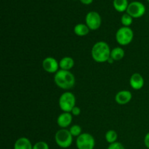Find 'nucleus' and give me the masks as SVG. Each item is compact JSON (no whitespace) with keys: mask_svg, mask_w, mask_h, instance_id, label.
Instances as JSON below:
<instances>
[{"mask_svg":"<svg viewBox=\"0 0 149 149\" xmlns=\"http://www.w3.org/2000/svg\"><path fill=\"white\" fill-rule=\"evenodd\" d=\"M90 29L85 23H78L74 28V32L78 36H85L90 33Z\"/></svg>","mask_w":149,"mask_h":149,"instance_id":"obj_15","label":"nucleus"},{"mask_svg":"<svg viewBox=\"0 0 149 149\" xmlns=\"http://www.w3.org/2000/svg\"><path fill=\"white\" fill-rule=\"evenodd\" d=\"M134 38V32L130 27L119 28L116 33V40L121 46H126L132 42Z\"/></svg>","mask_w":149,"mask_h":149,"instance_id":"obj_4","label":"nucleus"},{"mask_svg":"<svg viewBox=\"0 0 149 149\" xmlns=\"http://www.w3.org/2000/svg\"><path fill=\"white\" fill-rule=\"evenodd\" d=\"M105 138L109 144L113 143L115 142H117L116 141H117L118 138V134L113 130H110L106 132V135H105Z\"/></svg>","mask_w":149,"mask_h":149,"instance_id":"obj_18","label":"nucleus"},{"mask_svg":"<svg viewBox=\"0 0 149 149\" xmlns=\"http://www.w3.org/2000/svg\"><path fill=\"white\" fill-rule=\"evenodd\" d=\"M76 145L78 149H94L95 141L91 134L84 132L77 138Z\"/></svg>","mask_w":149,"mask_h":149,"instance_id":"obj_6","label":"nucleus"},{"mask_svg":"<svg viewBox=\"0 0 149 149\" xmlns=\"http://www.w3.org/2000/svg\"><path fill=\"white\" fill-rule=\"evenodd\" d=\"M73 120V115L70 112H63L57 119V124L61 129H65L70 126Z\"/></svg>","mask_w":149,"mask_h":149,"instance_id":"obj_10","label":"nucleus"},{"mask_svg":"<svg viewBox=\"0 0 149 149\" xmlns=\"http://www.w3.org/2000/svg\"><path fill=\"white\" fill-rule=\"evenodd\" d=\"M144 84H145V81H144L143 77L139 73L133 74L130 79V87L135 90H139L142 89L143 87Z\"/></svg>","mask_w":149,"mask_h":149,"instance_id":"obj_11","label":"nucleus"},{"mask_svg":"<svg viewBox=\"0 0 149 149\" xmlns=\"http://www.w3.org/2000/svg\"><path fill=\"white\" fill-rule=\"evenodd\" d=\"M144 144H145L146 147L149 149V132L146 135L145 138H144Z\"/></svg>","mask_w":149,"mask_h":149,"instance_id":"obj_24","label":"nucleus"},{"mask_svg":"<svg viewBox=\"0 0 149 149\" xmlns=\"http://www.w3.org/2000/svg\"><path fill=\"white\" fill-rule=\"evenodd\" d=\"M59 107L63 112H70L76 106V97L72 93L65 92L61 95L58 101Z\"/></svg>","mask_w":149,"mask_h":149,"instance_id":"obj_5","label":"nucleus"},{"mask_svg":"<svg viewBox=\"0 0 149 149\" xmlns=\"http://www.w3.org/2000/svg\"><path fill=\"white\" fill-rule=\"evenodd\" d=\"M126 12L133 18H139L146 13V7L141 1H134L130 3Z\"/></svg>","mask_w":149,"mask_h":149,"instance_id":"obj_8","label":"nucleus"},{"mask_svg":"<svg viewBox=\"0 0 149 149\" xmlns=\"http://www.w3.org/2000/svg\"><path fill=\"white\" fill-rule=\"evenodd\" d=\"M69 131L73 137H77V138H78V137L82 133V132H81L82 130H81V126L79 125H72V126L70 127Z\"/></svg>","mask_w":149,"mask_h":149,"instance_id":"obj_20","label":"nucleus"},{"mask_svg":"<svg viewBox=\"0 0 149 149\" xmlns=\"http://www.w3.org/2000/svg\"><path fill=\"white\" fill-rule=\"evenodd\" d=\"M44 70L49 74H56L59 71V62L52 57H47L42 61Z\"/></svg>","mask_w":149,"mask_h":149,"instance_id":"obj_9","label":"nucleus"},{"mask_svg":"<svg viewBox=\"0 0 149 149\" xmlns=\"http://www.w3.org/2000/svg\"><path fill=\"white\" fill-rule=\"evenodd\" d=\"M114 60L113 59V58H111L110 57V58H109V59L108 60V61H107V63H109V64H112V63H113V62H114Z\"/></svg>","mask_w":149,"mask_h":149,"instance_id":"obj_26","label":"nucleus"},{"mask_svg":"<svg viewBox=\"0 0 149 149\" xmlns=\"http://www.w3.org/2000/svg\"><path fill=\"white\" fill-rule=\"evenodd\" d=\"M147 1H148V2H149V0H147Z\"/></svg>","mask_w":149,"mask_h":149,"instance_id":"obj_27","label":"nucleus"},{"mask_svg":"<svg viewBox=\"0 0 149 149\" xmlns=\"http://www.w3.org/2000/svg\"><path fill=\"white\" fill-rule=\"evenodd\" d=\"M82 4H86V5H89V4H92L93 1V0H79Z\"/></svg>","mask_w":149,"mask_h":149,"instance_id":"obj_25","label":"nucleus"},{"mask_svg":"<svg viewBox=\"0 0 149 149\" xmlns=\"http://www.w3.org/2000/svg\"><path fill=\"white\" fill-rule=\"evenodd\" d=\"M72 135L69 130L61 129L56 132L55 135V141L57 145L62 148H68L72 145Z\"/></svg>","mask_w":149,"mask_h":149,"instance_id":"obj_3","label":"nucleus"},{"mask_svg":"<svg viewBox=\"0 0 149 149\" xmlns=\"http://www.w3.org/2000/svg\"><path fill=\"white\" fill-rule=\"evenodd\" d=\"M102 18L100 15L96 11H90L85 16V24L92 31H96L100 27Z\"/></svg>","mask_w":149,"mask_h":149,"instance_id":"obj_7","label":"nucleus"},{"mask_svg":"<svg viewBox=\"0 0 149 149\" xmlns=\"http://www.w3.org/2000/svg\"><path fill=\"white\" fill-rule=\"evenodd\" d=\"M132 98V94L129 90H121L116 93L115 100L119 105H126L130 102Z\"/></svg>","mask_w":149,"mask_h":149,"instance_id":"obj_12","label":"nucleus"},{"mask_svg":"<svg viewBox=\"0 0 149 149\" xmlns=\"http://www.w3.org/2000/svg\"><path fill=\"white\" fill-rule=\"evenodd\" d=\"M129 4L128 0H113V7L119 13H124L127 11Z\"/></svg>","mask_w":149,"mask_h":149,"instance_id":"obj_16","label":"nucleus"},{"mask_svg":"<svg viewBox=\"0 0 149 149\" xmlns=\"http://www.w3.org/2000/svg\"><path fill=\"white\" fill-rule=\"evenodd\" d=\"M74 65V60L71 57H63L59 61L60 68L65 71H70Z\"/></svg>","mask_w":149,"mask_h":149,"instance_id":"obj_14","label":"nucleus"},{"mask_svg":"<svg viewBox=\"0 0 149 149\" xmlns=\"http://www.w3.org/2000/svg\"><path fill=\"white\" fill-rule=\"evenodd\" d=\"M14 149H33V145L29 138L22 137L15 141Z\"/></svg>","mask_w":149,"mask_h":149,"instance_id":"obj_13","label":"nucleus"},{"mask_svg":"<svg viewBox=\"0 0 149 149\" xmlns=\"http://www.w3.org/2000/svg\"><path fill=\"white\" fill-rule=\"evenodd\" d=\"M110 47L106 42L99 41L96 42L91 49V56L95 62L103 63L107 62L111 57Z\"/></svg>","mask_w":149,"mask_h":149,"instance_id":"obj_1","label":"nucleus"},{"mask_svg":"<svg viewBox=\"0 0 149 149\" xmlns=\"http://www.w3.org/2000/svg\"><path fill=\"white\" fill-rule=\"evenodd\" d=\"M107 149H125V148L121 143L115 142L113 143L109 144Z\"/></svg>","mask_w":149,"mask_h":149,"instance_id":"obj_22","label":"nucleus"},{"mask_svg":"<svg viewBox=\"0 0 149 149\" xmlns=\"http://www.w3.org/2000/svg\"><path fill=\"white\" fill-rule=\"evenodd\" d=\"M71 113L73 115V116H79L80 113H81V109L78 106H76L74 109H72V111H71Z\"/></svg>","mask_w":149,"mask_h":149,"instance_id":"obj_23","label":"nucleus"},{"mask_svg":"<svg viewBox=\"0 0 149 149\" xmlns=\"http://www.w3.org/2000/svg\"><path fill=\"white\" fill-rule=\"evenodd\" d=\"M54 81L58 87L68 90L73 88L76 84V79L70 71L60 69L54 77Z\"/></svg>","mask_w":149,"mask_h":149,"instance_id":"obj_2","label":"nucleus"},{"mask_svg":"<svg viewBox=\"0 0 149 149\" xmlns=\"http://www.w3.org/2000/svg\"><path fill=\"white\" fill-rule=\"evenodd\" d=\"M132 22H133V17H131L129 14L126 13L122 15V17H121V23L123 25V26L130 27L132 25Z\"/></svg>","mask_w":149,"mask_h":149,"instance_id":"obj_19","label":"nucleus"},{"mask_svg":"<svg viewBox=\"0 0 149 149\" xmlns=\"http://www.w3.org/2000/svg\"><path fill=\"white\" fill-rule=\"evenodd\" d=\"M125 55V50H124L123 48L120 47H114L113 49H111V58H113L115 61H118L123 59Z\"/></svg>","mask_w":149,"mask_h":149,"instance_id":"obj_17","label":"nucleus"},{"mask_svg":"<svg viewBox=\"0 0 149 149\" xmlns=\"http://www.w3.org/2000/svg\"><path fill=\"white\" fill-rule=\"evenodd\" d=\"M33 149H49V147L45 141H39L33 146Z\"/></svg>","mask_w":149,"mask_h":149,"instance_id":"obj_21","label":"nucleus"}]
</instances>
